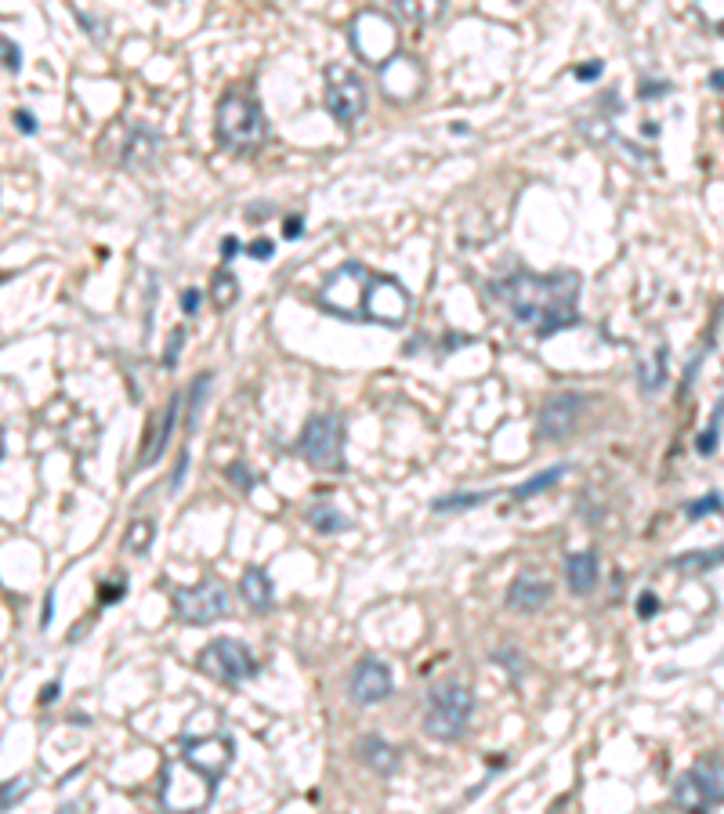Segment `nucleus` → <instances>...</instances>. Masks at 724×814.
Here are the masks:
<instances>
[{"mask_svg":"<svg viewBox=\"0 0 724 814\" xmlns=\"http://www.w3.org/2000/svg\"><path fill=\"white\" fill-rule=\"evenodd\" d=\"M580 272H525L518 268L507 279H496L489 290L496 301L507 304L522 326L536 330V337H554V333L580 326Z\"/></svg>","mask_w":724,"mask_h":814,"instance_id":"1","label":"nucleus"},{"mask_svg":"<svg viewBox=\"0 0 724 814\" xmlns=\"http://www.w3.org/2000/svg\"><path fill=\"white\" fill-rule=\"evenodd\" d=\"M214 134L229 152H258L268 138V120L261 102L247 91H225L218 102Z\"/></svg>","mask_w":724,"mask_h":814,"instance_id":"2","label":"nucleus"},{"mask_svg":"<svg viewBox=\"0 0 724 814\" xmlns=\"http://www.w3.org/2000/svg\"><path fill=\"white\" fill-rule=\"evenodd\" d=\"M471 713H475V691H471V684L446 681L439 688H431L428 702H424V731L435 742H457L464 739Z\"/></svg>","mask_w":724,"mask_h":814,"instance_id":"3","label":"nucleus"},{"mask_svg":"<svg viewBox=\"0 0 724 814\" xmlns=\"http://www.w3.org/2000/svg\"><path fill=\"white\" fill-rule=\"evenodd\" d=\"M214 778L200 775L185 760H167L160 782V807L167 814H200L214 800Z\"/></svg>","mask_w":724,"mask_h":814,"instance_id":"4","label":"nucleus"},{"mask_svg":"<svg viewBox=\"0 0 724 814\" xmlns=\"http://www.w3.org/2000/svg\"><path fill=\"white\" fill-rule=\"evenodd\" d=\"M674 804L685 814H710L724 804V757H703L674 782Z\"/></svg>","mask_w":724,"mask_h":814,"instance_id":"5","label":"nucleus"},{"mask_svg":"<svg viewBox=\"0 0 724 814\" xmlns=\"http://www.w3.org/2000/svg\"><path fill=\"white\" fill-rule=\"evenodd\" d=\"M297 453L315 471H344V424L337 413H315L297 438Z\"/></svg>","mask_w":724,"mask_h":814,"instance_id":"6","label":"nucleus"},{"mask_svg":"<svg viewBox=\"0 0 724 814\" xmlns=\"http://www.w3.org/2000/svg\"><path fill=\"white\" fill-rule=\"evenodd\" d=\"M352 48L362 62L370 66H388L395 48H399V29L391 22V15L384 11L370 8V11H359L352 19Z\"/></svg>","mask_w":724,"mask_h":814,"instance_id":"7","label":"nucleus"},{"mask_svg":"<svg viewBox=\"0 0 724 814\" xmlns=\"http://www.w3.org/2000/svg\"><path fill=\"white\" fill-rule=\"evenodd\" d=\"M196 666L221 684H239V681L258 677V659H254V652H250L243 641H236V637L210 641L200 652V659H196Z\"/></svg>","mask_w":724,"mask_h":814,"instance_id":"8","label":"nucleus"},{"mask_svg":"<svg viewBox=\"0 0 724 814\" xmlns=\"http://www.w3.org/2000/svg\"><path fill=\"white\" fill-rule=\"evenodd\" d=\"M171 608L181 623L207 626V623H214V619L229 616V590L221 587L218 579H203V583H196V587L174 590Z\"/></svg>","mask_w":724,"mask_h":814,"instance_id":"9","label":"nucleus"},{"mask_svg":"<svg viewBox=\"0 0 724 814\" xmlns=\"http://www.w3.org/2000/svg\"><path fill=\"white\" fill-rule=\"evenodd\" d=\"M373 275L366 272V265L359 261H348L337 272L326 275L323 290H319V301L323 308H330L341 319H359L362 315V297H366V286H370Z\"/></svg>","mask_w":724,"mask_h":814,"instance_id":"10","label":"nucleus"},{"mask_svg":"<svg viewBox=\"0 0 724 814\" xmlns=\"http://www.w3.org/2000/svg\"><path fill=\"white\" fill-rule=\"evenodd\" d=\"M366 84L362 76H355L348 66H330L326 69V109L341 127H355L366 116Z\"/></svg>","mask_w":724,"mask_h":814,"instance_id":"11","label":"nucleus"},{"mask_svg":"<svg viewBox=\"0 0 724 814\" xmlns=\"http://www.w3.org/2000/svg\"><path fill=\"white\" fill-rule=\"evenodd\" d=\"M362 315L370 322H381V326H402L406 315H410V294L399 279L391 275H373L370 286H366V297H362Z\"/></svg>","mask_w":724,"mask_h":814,"instance_id":"12","label":"nucleus"},{"mask_svg":"<svg viewBox=\"0 0 724 814\" xmlns=\"http://www.w3.org/2000/svg\"><path fill=\"white\" fill-rule=\"evenodd\" d=\"M232 757H236V746H232L229 735H207V739H185L181 742V757L189 767H196L200 775L214 778L218 782L225 771L232 767Z\"/></svg>","mask_w":724,"mask_h":814,"instance_id":"13","label":"nucleus"},{"mask_svg":"<svg viewBox=\"0 0 724 814\" xmlns=\"http://www.w3.org/2000/svg\"><path fill=\"white\" fill-rule=\"evenodd\" d=\"M583 406H587V398L576 395V391H562V395H551L547 402H543L540 417H536L540 435L547 438V442H562V438H569L572 431H576V424H580Z\"/></svg>","mask_w":724,"mask_h":814,"instance_id":"14","label":"nucleus"},{"mask_svg":"<svg viewBox=\"0 0 724 814\" xmlns=\"http://www.w3.org/2000/svg\"><path fill=\"white\" fill-rule=\"evenodd\" d=\"M395 691V677H391V666L381 663V659H359L348 677V695H352L359 706H377Z\"/></svg>","mask_w":724,"mask_h":814,"instance_id":"15","label":"nucleus"},{"mask_svg":"<svg viewBox=\"0 0 724 814\" xmlns=\"http://www.w3.org/2000/svg\"><path fill=\"white\" fill-rule=\"evenodd\" d=\"M163 149V138L153 131L149 124H131V131H127V142L120 145V163L124 167H131V171H142V167H149V163L160 156Z\"/></svg>","mask_w":724,"mask_h":814,"instance_id":"16","label":"nucleus"},{"mask_svg":"<svg viewBox=\"0 0 724 814\" xmlns=\"http://www.w3.org/2000/svg\"><path fill=\"white\" fill-rule=\"evenodd\" d=\"M420 84H424V76H420V66L413 62V58H391L388 66H381L384 95L395 98V102L413 98L420 91Z\"/></svg>","mask_w":724,"mask_h":814,"instance_id":"17","label":"nucleus"},{"mask_svg":"<svg viewBox=\"0 0 724 814\" xmlns=\"http://www.w3.org/2000/svg\"><path fill=\"white\" fill-rule=\"evenodd\" d=\"M554 587L540 576H518L511 587H507V605L522 612V616H533L543 605H551Z\"/></svg>","mask_w":724,"mask_h":814,"instance_id":"18","label":"nucleus"},{"mask_svg":"<svg viewBox=\"0 0 724 814\" xmlns=\"http://www.w3.org/2000/svg\"><path fill=\"white\" fill-rule=\"evenodd\" d=\"M178 406H181V395L171 398V406L163 409V420L156 431H149V438H145V449L138 453V460H134L131 471H149V467L160 460L163 453H167V442H171V431H174V420H178Z\"/></svg>","mask_w":724,"mask_h":814,"instance_id":"19","label":"nucleus"},{"mask_svg":"<svg viewBox=\"0 0 724 814\" xmlns=\"http://www.w3.org/2000/svg\"><path fill=\"white\" fill-rule=\"evenodd\" d=\"M601 576V561L594 550H576L565 558V579H569V590L576 597H587L594 587H598Z\"/></svg>","mask_w":724,"mask_h":814,"instance_id":"20","label":"nucleus"},{"mask_svg":"<svg viewBox=\"0 0 724 814\" xmlns=\"http://www.w3.org/2000/svg\"><path fill=\"white\" fill-rule=\"evenodd\" d=\"M239 594H243L247 608H254V612H268L272 601H276V583H272V576H268L261 565H247L243 568V576H239Z\"/></svg>","mask_w":724,"mask_h":814,"instance_id":"21","label":"nucleus"},{"mask_svg":"<svg viewBox=\"0 0 724 814\" xmlns=\"http://www.w3.org/2000/svg\"><path fill=\"white\" fill-rule=\"evenodd\" d=\"M359 757L362 764L370 767V771H377V775H395V771H399V749L391 746V742L377 739V735L359 742Z\"/></svg>","mask_w":724,"mask_h":814,"instance_id":"22","label":"nucleus"},{"mask_svg":"<svg viewBox=\"0 0 724 814\" xmlns=\"http://www.w3.org/2000/svg\"><path fill=\"white\" fill-rule=\"evenodd\" d=\"M572 471V464H554V467H547V471H540V474H533V478H525L522 485H518L515 493V500L518 503H525V500H533V496H540V493H547V489H554V485L562 482L565 474Z\"/></svg>","mask_w":724,"mask_h":814,"instance_id":"23","label":"nucleus"},{"mask_svg":"<svg viewBox=\"0 0 724 814\" xmlns=\"http://www.w3.org/2000/svg\"><path fill=\"white\" fill-rule=\"evenodd\" d=\"M638 380H641V391H645V395H656V391L667 384V348H656L652 351V359L638 362Z\"/></svg>","mask_w":724,"mask_h":814,"instance_id":"24","label":"nucleus"},{"mask_svg":"<svg viewBox=\"0 0 724 814\" xmlns=\"http://www.w3.org/2000/svg\"><path fill=\"white\" fill-rule=\"evenodd\" d=\"M305 518L312 521L319 532H348V529H352V521L344 518V514L337 511L330 500H315L312 507L305 511Z\"/></svg>","mask_w":724,"mask_h":814,"instance_id":"25","label":"nucleus"},{"mask_svg":"<svg viewBox=\"0 0 724 814\" xmlns=\"http://www.w3.org/2000/svg\"><path fill=\"white\" fill-rule=\"evenodd\" d=\"M236 301H239L236 275H232L229 268H218V272H214V279H210V304H214L218 312H229Z\"/></svg>","mask_w":724,"mask_h":814,"instance_id":"26","label":"nucleus"},{"mask_svg":"<svg viewBox=\"0 0 724 814\" xmlns=\"http://www.w3.org/2000/svg\"><path fill=\"white\" fill-rule=\"evenodd\" d=\"M493 489H482V493H449V496H439V500L431 503V511L435 514H460V511H471V507H482V503L493 500Z\"/></svg>","mask_w":724,"mask_h":814,"instance_id":"27","label":"nucleus"},{"mask_svg":"<svg viewBox=\"0 0 724 814\" xmlns=\"http://www.w3.org/2000/svg\"><path fill=\"white\" fill-rule=\"evenodd\" d=\"M717 565H724V547L692 550V554H681V558L670 561V568H681V572H710Z\"/></svg>","mask_w":724,"mask_h":814,"instance_id":"28","label":"nucleus"},{"mask_svg":"<svg viewBox=\"0 0 724 814\" xmlns=\"http://www.w3.org/2000/svg\"><path fill=\"white\" fill-rule=\"evenodd\" d=\"M210 373H200V377L192 380L189 388V409H185V431H196L200 427V417H203V402H207V391H210Z\"/></svg>","mask_w":724,"mask_h":814,"instance_id":"29","label":"nucleus"},{"mask_svg":"<svg viewBox=\"0 0 724 814\" xmlns=\"http://www.w3.org/2000/svg\"><path fill=\"white\" fill-rule=\"evenodd\" d=\"M149 543H153V521H131V529H127L124 536V547L131 550V554H145L149 550Z\"/></svg>","mask_w":724,"mask_h":814,"instance_id":"30","label":"nucleus"},{"mask_svg":"<svg viewBox=\"0 0 724 814\" xmlns=\"http://www.w3.org/2000/svg\"><path fill=\"white\" fill-rule=\"evenodd\" d=\"M721 420H724V398H721V406H717V413H714V424L706 427L703 435H699V442H696V449L703 456H714L717 453V435H721Z\"/></svg>","mask_w":724,"mask_h":814,"instance_id":"31","label":"nucleus"},{"mask_svg":"<svg viewBox=\"0 0 724 814\" xmlns=\"http://www.w3.org/2000/svg\"><path fill=\"white\" fill-rule=\"evenodd\" d=\"M721 511H724V500H721L717 493H706L703 500H688V503H685V514H688L692 521L703 518V514H721Z\"/></svg>","mask_w":724,"mask_h":814,"instance_id":"32","label":"nucleus"},{"mask_svg":"<svg viewBox=\"0 0 724 814\" xmlns=\"http://www.w3.org/2000/svg\"><path fill=\"white\" fill-rule=\"evenodd\" d=\"M26 793H29V778H15V782H4V786H0V814L8 811L11 804H19Z\"/></svg>","mask_w":724,"mask_h":814,"instance_id":"33","label":"nucleus"},{"mask_svg":"<svg viewBox=\"0 0 724 814\" xmlns=\"http://www.w3.org/2000/svg\"><path fill=\"white\" fill-rule=\"evenodd\" d=\"M225 474H229V482H236L243 493H250V489H254V482H258L247 464H229V467H225Z\"/></svg>","mask_w":724,"mask_h":814,"instance_id":"34","label":"nucleus"},{"mask_svg":"<svg viewBox=\"0 0 724 814\" xmlns=\"http://www.w3.org/2000/svg\"><path fill=\"white\" fill-rule=\"evenodd\" d=\"M0 62H4L11 73H19V69H22V51L15 48L8 37H0Z\"/></svg>","mask_w":724,"mask_h":814,"instance_id":"35","label":"nucleus"},{"mask_svg":"<svg viewBox=\"0 0 724 814\" xmlns=\"http://www.w3.org/2000/svg\"><path fill=\"white\" fill-rule=\"evenodd\" d=\"M181 344H185V326H178V330L171 333V344H167V355H163V366H167V370H174V366H178Z\"/></svg>","mask_w":724,"mask_h":814,"instance_id":"36","label":"nucleus"},{"mask_svg":"<svg viewBox=\"0 0 724 814\" xmlns=\"http://www.w3.org/2000/svg\"><path fill=\"white\" fill-rule=\"evenodd\" d=\"M638 616L641 619L659 616V597L652 594V590H641V594H638Z\"/></svg>","mask_w":724,"mask_h":814,"instance_id":"37","label":"nucleus"},{"mask_svg":"<svg viewBox=\"0 0 724 814\" xmlns=\"http://www.w3.org/2000/svg\"><path fill=\"white\" fill-rule=\"evenodd\" d=\"M181 312H185V315L200 312V290H192V286H189V290H181Z\"/></svg>","mask_w":724,"mask_h":814,"instance_id":"38","label":"nucleus"},{"mask_svg":"<svg viewBox=\"0 0 724 814\" xmlns=\"http://www.w3.org/2000/svg\"><path fill=\"white\" fill-rule=\"evenodd\" d=\"M189 449H181L178 456V467H174V478H171V489H181V482H185V471H189Z\"/></svg>","mask_w":724,"mask_h":814,"instance_id":"39","label":"nucleus"},{"mask_svg":"<svg viewBox=\"0 0 724 814\" xmlns=\"http://www.w3.org/2000/svg\"><path fill=\"white\" fill-rule=\"evenodd\" d=\"M15 124H19V131H22V134H33V131H37V120H33V113H26V109H19V113H15Z\"/></svg>","mask_w":724,"mask_h":814,"instance_id":"40","label":"nucleus"},{"mask_svg":"<svg viewBox=\"0 0 724 814\" xmlns=\"http://www.w3.org/2000/svg\"><path fill=\"white\" fill-rule=\"evenodd\" d=\"M601 73H605V66H601V62H591V66L576 69V80H598Z\"/></svg>","mask_w":724,"mask_h":814,"instance_id":"41","label":"nucleus"},{"mask_svg":"<svg viewBox=\"0 0 724 814\" xmlns=\"http://www.w3.org/2000/svg\"><path fill=\"white\" fill-rule=\"evenodd\" d=\"M58 691H62V684L58 681H51L48 688H40V706H51V702L58 699Z\"/></svg>","mask_w":724,"mask_h":814,"instance_id":"42","label":"nucleus"},{"mask_svg":"<svg viewBox=\"0 0 724 814\" xmlns=\"http://www.w3.org/2000/svg\"><path fill=\"white\" fill-rule=\"evenodd\" d=\"M124 594V587H120V579H116V587H105V590H98V601L102 605H109V601H116V597Z\"/></svg>","mask_w":724,"mask_h":814,"instance_id":"43","label":"nucleus"},{"mask_svg":"<svg viewBox=\"0 0 724 814\" xmlns=\"http://www.w3.org/2000/svg\"><path fill=\"white\" fill-rule=\"evenodd\" d=\"M297 232H301V214H294V218H286V225H283V236H286V239H297Z\"/></svg>","mask_w":724,"mask_h":814,"instance_id":"44","label":"nucleus"},{"mask_svg":"<svg viewBox=\"0 0 724 814\" xmlns=\"http://www.w3.org/2000/svg\"><path fill=\"white\" fill-rule=\"evenodd\" d=\"M667 91H670L667 84H641V98H652V95L659 98V95H667Z\"/></svg>","mask_w":724,"mask_h":814,"instance_id":"45","label":"nucleus"},{"mask_svg":"<svg viewBox=\"0 0 724 814\" xmlns=\"http://www.w3.org/2000/svg\"><path fill=\"white\" fill-rule=\"evenodd\" d=\"M250 257H261V261H265L268 254H272V243H254V247L247 250Z\"/></svg>","mask_w":724,"mask_h":814,"instance_id":"46","label":"nucleus"},{"mask_svg":"<svg viewBox=\"0 0 724 814\" xmlns=\"http://www.w3.org/2000/svg\"><path fill=\"white\" fill-rule=\"evenodd\" d=\"M236 250H239L236 239H225V247H221V257H225V265H229V257L236 254Z\"/></svg>","mask_w":724,"mask_h":814,"instance_id":"47","label":"nucleus"},{"mask_svg":"<svg viewBox=\"0 0 724 814\" xmlns=\"http://www.w3.org/2000/svg\"><path fill=\"white\" fill-rule=\"evenodd\" d=\"M710 87H717V91H724V73H714V76H710Z\"/></svg>","mask_w":724,"mask_h":814,"instance_id":"48","label":"nucleus"},{"mask_svg":"<svg viewBox=\"0 0 724 814\" xmlns=\"http://www.w3.org/2000/svg\"><path fill=\"white\" fill-rule=\"evenodd\" d=\"M0 460H4V431H0Z\"/></svg>","mask_w":724,"mask_h":814,"instance_id":"49","label":"nucleus"}]
</instances>
